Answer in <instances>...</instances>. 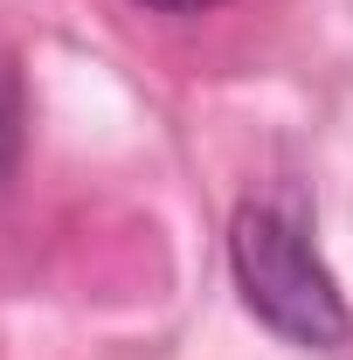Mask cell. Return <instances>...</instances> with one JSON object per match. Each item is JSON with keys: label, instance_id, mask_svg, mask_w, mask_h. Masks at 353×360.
I'll use <instances>...</instances> for the list:
<instances>
[{"label": "cell", "instance_id": "cell-3", "mask_svg": "<svg viewBox=\"0 0 353 360\" xmlns=\"http://www.w3.org/2000/svg\"><path fill=\"white\" fill-rule=\"evenodd\" d=\"M132 7H153V14H201V7H222V0H132Z\"/></svg>", "mask_w": 353, "mask_h": 360}, {"label": "cell", "instance_id": "cell-1", "mask_svg": "<svg viewBox=\"0 0 353 360\" xmlns=\"http://www.w3.org/2000/svg\"><path fill=\"white\" fill-rule=\"evenodd\" d=\"M229 270H236L243 305L264 319L277 340H291L305 354L347 347L353 312L340 298V284H333V270H326V257L312 250L305 222L284 201L236 208V222H229Z\"/></svg>", "mask_w": 353, "mask_h": 360}, {"label": "cell", "instance_id": "cell-2", "mask_svg": "<svg viewBox=\"0 0 353 360\" xmlns=\"http://www.w3.org/2000/svg\"><path fill=\"white\" fill-rule=\"evenodd\" d=\"M21 125H28V111H21V77H14V63L0 56V174H7L14 153H21Z\"/></svg>", "mask_w": 353, "mask_h": 360}]
</instances>
